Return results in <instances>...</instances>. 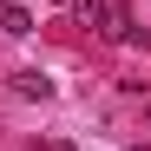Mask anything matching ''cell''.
Wrapping results in <instances>:
<instances>
[{
  "label": "cell",
  "mask_w": 151,
  "mask_h": 151,
  "mask_svg": "<svg viewBox=\"0 0 151 151\" xmlns=\"http://www.w3.org/2000/svg\"><path fill=\"white\" fill-rule=\"evenodd\" d=\"M13 92L20 99H53V79H46L40 66H27V72H13Z\"/></svg>",
  "instance_id": "2"
},
{
  "label": "cell",
  "mask_w": 151,
  "mask_h": 151,
  "mask_svg": "<svg viewBox=\"0 0 151 151\" xmlns=\"http://www.w3.org/2000/svg\"><path fill=\"white\" fill-rule=\"evenodd\" d=\"M72 13L86 20V27H99V33H112V0H66Z\"/></svg>",
  "instance_id": "1"
},
{
  "label": "cell",
  "mask_w": 151,
  "mask_h": 151,
  "mask_svg": "<svg viewBox=\"0 0 151 151\" xmlns=\"http://www.w3.org/2000/svg\"><path fill=\"white\" fill-rule=\"evenodd\" d=\"M118 40H125V46H138V53H151V27H138V20H132V27H125Z\"/></svg>",
  "instance_id": "4"
},
{
  "label": "cell",
  "mask_w": 151,
  "mask_h": 151,
  "mask_svg": "<svg viewBox=\"0 0 151 151\" xmlns=\"http://www.w3.org/2000/svg\"><path fill=\"white\" fill-rule=\"evenodd\" d=\"M145 125H151V105H145Z\"/></svg>",
  "instance_id": "6"
},
{
  "label": "cell",
  "mask_w": 151,
  "mask_h": 151,
  "mask_svg": "<svg viewBox=\"0 0 151 151\" xmlns=\"http://www.w3.org/2000/svg\"><path fill=\"white\" fill-rule=\"evenodd\" d=\"M0 33L27 40V33H33V13H27V7H13V0H0Z\"/></svg>",
  "instance_id": "3"
},
{
  "label": "cell",
  "mask_w": 151,
  "mask_h": 151,
  "mask_svg": "<svg viewBox=\"0 0 151 151\" xmlns=\"http://www.w3.org/2000/svg\"><path fill=\"white\" fill-rule=\"evenodd\" d=\"M40 151H79L72 138H40Z\"/></svg>",
  "instance_id": "5"
}]
</instances>
